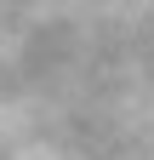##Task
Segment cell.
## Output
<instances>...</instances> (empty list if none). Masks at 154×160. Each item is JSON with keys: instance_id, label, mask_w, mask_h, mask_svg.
I'll return each instance as SVG.
<instances>
[{"instance_id": "6da1fadb", "label": "cell", "mask_w": 154, "mask_h": 160, "mask_svg": "<svg viewBox=\"0 0 154 160\" xmlns=\"http://www.w3.org/2000/svg\"><path fill=\"white\" fill-rule=\"evenodd\" d=\"M0 160H154V0H0Z\"/></svg>"}]
</instances>
